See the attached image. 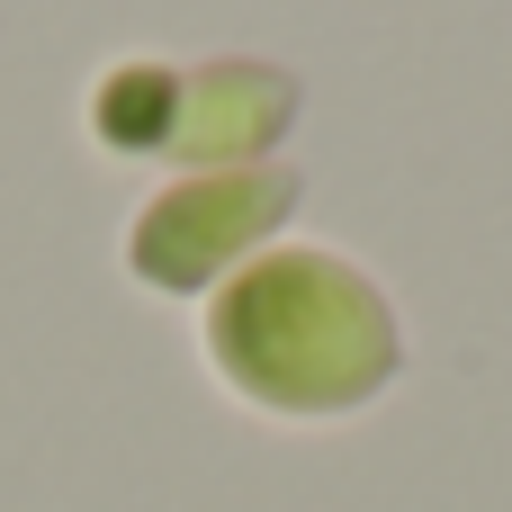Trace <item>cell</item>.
Returning <instances> with one entry per match:
<instances>
[{"mask_svg": "<svg viewBox=\"0 0 512 512\" xmlns=\"http://www.w3.org/2000/svg\"><path fill=\"white\" fill-rule=\"evenodd\" d=\"M207 360L225 369L243 405L324 423V414L378 405L405 342H396V306L378 297V279H360L333 252H270L216 297Z\"/></svg>", "mask_w": 512, "mask_h": 512, "instance_id": "6da1fadb", "label": "cell"}, {"mask_svg": "<svg viewBox=\"0 0 512 512\" xmlns=\"http://www.w3.org/2000/svg\"><path fill=\"white\" fill-rule=\"evenodd\" d=\"M297 207V171L279 180V171H252V180H180L171 198H153L144 216H135V270L153 279V288H198L207 270H225L252 234H270L279 216Z\"/></svg>", "mask_w": 512, "mask_h": 512, "instance_id": "7a4b0ae2", "label": "cell"}]
</instances>
